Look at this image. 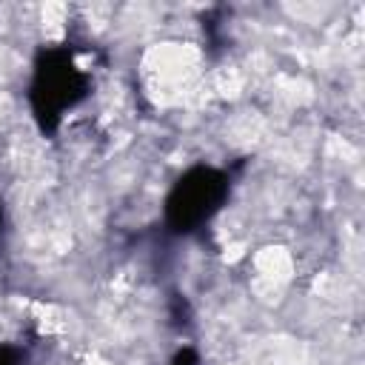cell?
Masks as SVG:
<instances>
[{"mask_svg": "<svg viewBox=\"0 0 365 365\" xmlns=\"http://www.w3.org/2000/svg\"><path fill=\"white\" fill-rule=\"evenodd\" d=\"M91 94V74L77 63L68 43L40 48L29 86L31 114L43 134H54L63 117Z\"/></svg>", "mask_w": 365, "mask_h": 365, "instance_id": "obj_1", "label": "cell"}, {"mask_svg": "<svg viewBox=\"0 0 365 365\" xmlns=\"http://www.w3.org/2000/svg\"><path fill=\"white\" fill-rule=\"evenodd\" d=\"M171 365H197V351L194 348H180L171 359Z\"/></svg>", "mask_w": 365, "mask_h": 365, "instance_id": "obj_4", "label": "cell"}, {"mask_svg": "<svg viewBox=\"0 0 365 365\" xmlns=\"http://www.w3.org/2000/svg\"><path fill=\"white\" fill-rule=\"evenodd\" d=\"M231 174L214 165L188 168L165 197V228L177 237L194 234L202 228L228 200Z\"/></svg>", "mask_w": 365, "mask_h": 365, "instance_id": "obj_2", "label": "cell"}, {"mask_svg": "<svg viewBox=\"0 0 365 365\" xmlns=\"http://www.w3.org/2000/svg\"><path fill=\"white\" fill-rule=\"evenodd\" d=\"M0 365H26V354L14 345H0Z\"/></svg>", "mask_w": 365, "mask_h": 365, "instance_id": "obj_3", "label": "cell"}, {"mask_svg": "<svg viewBox=\"0 0 365 365\" xmlns=\"http://www.w3.org/2000/svg\"><path fill=\"white\" fill-rule=\"evenodd\" d=\"M0 225H3V205H0Z\"/></svg>", "mask_w": 365, "mask_h": 365, "instance_id": "obj_5", "label": "cell"}]
</instances>
